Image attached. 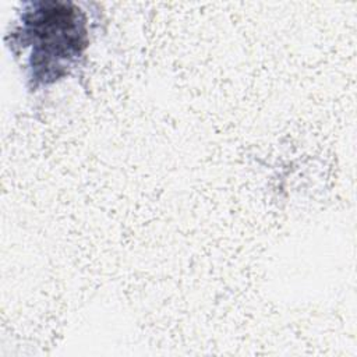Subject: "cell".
<instances>
[{"label": "cell", "instance_id": "cell-1", "mask_svg": "<svg viewBox=\"0 0 357 357\" xmlns=\"http://www.w3.org/2000/svg\"><path fill=\"white\" fill-rule=\"evenodd\" d=\"M22 43L31 46L32 77L42 82L57 79L86 46L85 18L66 1L29 3L22 14Z\"/></svg>", "mask_w": 357, "mask_h": 357}]
</instances>
